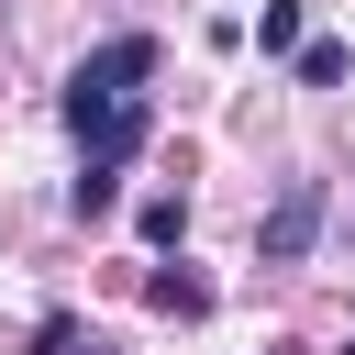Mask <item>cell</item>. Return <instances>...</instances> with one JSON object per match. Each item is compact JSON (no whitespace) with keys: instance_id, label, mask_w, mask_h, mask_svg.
<instances>
[{"instance_id":"6da1fadb","label":"cell","mask_w":355,"mask_h":355,"mask_svg":"<svg viewBox=\"0 0 355 355\" xmlns=\"http://www.w3.org/2000/svg\"><path fill=\"white\" fill-rule=\"evenodd\" d=\"M144 78H155V33H111V44H89V55H78V78H67V122L89 133L100 111L144 100Z\"/></svg>"},{"instance_id":"7a4b0ae2","label":"cell","mask_w":355,"mask_h":355,"mask_svg":"<svg viewBox=\"0 0 355 355\" xmlns=\"http://www.w3.org/2000/svg\"><path fill=\"white\" fill-rule=\"evenodd\" d=\"M311 233H322V178H288V189L266 200V222H255V255H266V266H300Z\"/></svg>"},{"instance_id":"3957f363","label":"cell","mask_w":355,"mask_h":355,"mask_svg":"<svg viewBox=\"0 0 355 355\" xmlns=\"http://www.w3.org/2000/svg\"><path fill=\"white\" fill-rule=\"evenodd\" d=\"M144 300H155L166 322H200V311H211V277H200V266H155V277H144Z\"/></svg>"},{"instance_id":"277c9868","label":"cell","mask_w":355,"mask_h":355,"mask_svg":"<svg viewBox=\"0 0 355 355\" xmlns=\"http://www.w3.org/2000/svg\"><path fill=\"white\" fill-rule=\"evenodd\" d=\"M67 200H78V222H100V211H122V166H111V155H89Z\"/></svg>"},{"instance_id":"5b68a950","label":"cell","mask_w":355,"mask_h":355,"mask_svg":"<svg viewBox=\"0 0 355 355\" xmlns=\"http://www.w3.org/2000/svg\"><path fill=\"white\" fill-rule=\"evenodd\" d=\"M344 78H355V55H344L333 33H311V44H300V89H344Z\"/></svg>"},{"instance_id":"8992f818","label":"cell","mask_w":355,"mask_h":355,"mask_svg":"<svg viewBox=\"0 0 355 355\" xmlns=\"http://www.w3.org/2000/svg\"><path fill=\"white\" fill-rule=\"evenodd\" d=\"M255 44H266V55H300V44H311V33H300V0H266V11H255Z\"/></svg>"},{"instance_id":"52a82bcc","label":"cell","mask_w":355,"mask_h":355,"mask_svg":"<svg viewBox=\"0 0 355 355\" xmlns=\"http://www.w3.org/2000/svg\"><path fill=\"white\" fill-rule=\"evenodd\" d=\"M133 233H144V244H178V233H189V200H178V189H155V200L133 211Z\"/></svg>"},{"instance_id":"ba28073f","label":"cell","mask_w":355,"mask_h":355,"mask_svg":"<svg viewBox=\"0 0 355 355\" xmlns=\"http://www.w3.org/2000/svg\"><path fill=\"white\" fill-rule=\"evenodd\" d=\"M266 355H300V344H266Z\"/></svg>"},{"instance_id":"9c48e42d","label":"cell","mask_w":355,"mask_h":355,"mask_svg":"<svg viewBox=\"0 0 355 355\" xmlns=\"http://www.w3.org/2000/svg\"><path fill=\"white\" fill-rule=\"evenodd\" d=\"M89 355H111V344H89Z\"/></svg>"},{"instance_id":"30bf717a","label":"cell","mask_w":355,"mask_h":355,"mask_svg":"<svg viewBox=\"0 0 355 355\" xmlns=\"http://www.w3.org/2000/svg\"><path fill=\"white\" fill-rule=\"evenodd\" d=\"M344 355H355V344H344Z\"/></svg>"}]
</instances>
